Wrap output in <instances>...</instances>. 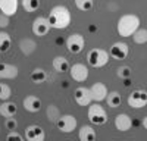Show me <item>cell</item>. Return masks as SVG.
<instances>
[{"instance_id":"obj_23","label":"cell","mask_w":147,"mask_h":141,"mask_svg":"<svg viewBox=\"0 0 147 141\" xmlns=\"http://www.w3.org/2000/svg\"><path fill=\"white\" fill-rule=\"evenodd\" d=\"M12 46V38L6 31H0V53H6Z\"/></svg>"},{"instance_id":"obj_32","label":"cell","mask_w":147,"mask_h":141,"mask_svg":"<svg viewBox=\"0 0 147 141\" xmlns=\"http://www.w3.org/2000/svg\"><path fill=\"white\" fill-rule=\"evenodd\" d=\"M6 141H25V140H24V137L21 134H18L16 131H12V132L7 134Z\"/></svg>"},{"instance_id":"obj_20","label":"cell","mask_w":147,"mask_h":141,"mask_svg":"<svg viewBox=\"0 0 147 141\" xmlns=\"http://www.w3.org/2000/svg\"><path fill=\"white\" fill-rule=\"evenodd\" d=\"M19 49H21V52L25 54V56H30V54H32V53L35 52L37 44H35V41L31 40V38H22V40L19 41Z\"/></svg>"},{"instance_id":"obj_3","label":"cell","mask_w":147,"mask_h":141,"mask_svg":"<svg viewBox=\"0 0 147 141\" xmlns=\"http://www.w3.org/2000/svg\"><path fill=\"white\" fill-rule=\"evenodd\" d=\"M87 62L93 68H102L109 62V53L103 49H91L87 54Z\"/></svg>"},{"instance_id":"obj_18","label":"cell","mask_w":147,"mask_h":141,"mask_svg":"<svg viewBox=\"0 0 147 141\" xmlns=\"http://www.w3.org/2000/svg\"><path fill=\"white\" fill-rule=\"evenodd\" d=\"M78 138L80 141H96V131L94 128L90 125H84L80 128L78 132Z\"/></svg>"},{"instance_id":"obj_11","label":"cell","mask_w":147,"mask_h":141,"mask_svg":"<svg viewBox=\"0 0 147 141\" xmlns=\"http://www.w3.org/2000/svg\"><path fill=\"white\" fill-rule=\"evenodd\" d=\"M74 99L80 106H90V103L93 101L91 91L87 87H78L74 91Z\"/></svg>"},{"instance_id":"obj_8","label":"cell","mask_w":147,"mask_h":141,"mask_svg":"<svg viewBox=\"0 0 147 141\" xmlns=\"http://www.w3.org/2000/svg\"><path fill=\"white\" fill-rule=\"evenodd\" d=\"M128 53H129L128 44L127 43H122V41L113 43L112 47H110V50H109V54L112 56L115 60H124V59H127Z\"/></svg>"},{"instance_id":"obj_17","label":"cell","mask_w":147,"mask_h":141,"mask_svg":"<svg viewBox=\"0 0 147 141\" xmlns=\"http://www.w3.org/2000/svg\"><path fill=\"white\" fill-rule=\"evenodd\" d=\"M0 10L6 16H12L18 10V2L16 0H0Z\"/></svg>"},{"instance_id":"obj_22","label":"cell","mask_w":147,"mask_h":141,"mask_svg":"<svg viewBox=\"0 0 147 141\" xmlns=\"http://www.w3.org/2000/svg\"><path fill=\"white\" fill-rule=\"evenodd\" d=\"M46 115H47V119L50 121V122H57L59 121V117L62 116L60 115V110L56 104H49L47 106V109H46Z\"/></svg>"},{"instance_id":"obj_5","label":"cell","mask_w":147,"mask_h":141,"mask_svg":"<svg viewBox=\"0 0 147 141\" xmlns=\"http://www.w3.org/2000/svg\"><path fill=\"white\" fill-rule=\"evenodd\" d=\"M128 106L132 109H141L144 106H147V91L134 90L128 96Z\"/></svg>"},{"instance_id":"obj_7","label":"cell","mask_w":147,"mask_h":141,"mask_svg":"<svg viewBox=\"0 0 147 141\" xmlns=\"http://www.w3.org/2000/svg\"><path fill=\"white\" fill-rule=\"evenodd\" d=\"M56 125H57V129L60 132L69 134L77 128V119H75V116H72V115H62L59 117V121L56 122Z\"/></svg>"},{"instance_id":"obj_15","label":"cell","mask_w":147,"mask_h":141,"mask_svg":"<svg viewBox=\"0 0 147 141\" xmlns=\"http://www.w3.org/2000/svg\"><path fill=\"white\" fill-rule=\"evenodd\" d=\"M22 104H24V109L30 113H37L41 109V100L35 96H27L24 99Z\"/></svg>"},{"instance_id":"obj_26","label":"cell","mask_w":147,"mask_h":141,"mask_svg":"<svg viewBox=\"0 0 147 141\" xmlns=\"http://www.w3.org/2000/svg\"><path fill=\"white\" fill-rule=\"evenodd\" d=\"M132 40L137 44H146L147 43V30L144 28H138L136 32L132 34Z\"/></svg>"},{"instance_id":"obj_12","label":"cell","mask_w":147,"mask_h":141,"mask_svg":"<svg viewBox=\"0 0 147 141\" xmlns=\"http://www.w3.org/2000/svg\"><path fill=\"white\" fill-rule=\"evenodd\" d=\"M25 138L27 141H44L46 132L38 125H30L25 129Z\"/></svg>"},{"instance_id":"obj_27","label":"cell","mask_w":147,"mask_h":141,"mask_svg":"<svg viewBox=\"0 0 147 141\" xmlns=\"http://www.w3.org/2000/svg\"><path fill=\"white\" fill-rule=\"evenodd\" d=\"M22 7L25 9L27 12H35L37 9L40 7V0H24L22 2Z\"/></svg>"},{"instance_id":"obj_28","label":"cell","mask_w":147,"mask_h":141,"mask_svg":"<svg viewBox=\"0 0 147 141\" xmlns=\"http://www.w3.org/2000/svg\"><path fill=\"white\" fill-rule=\"evenodd\" d=\"M75 6L81 12H88L93 9L94 3H93V0H75Z\"/></svg>"},{"instance_id":"obj_9","label":"cell","mask_w":147,"mask_h":141,"mask_svg":"<svg viewBox=\"0 0 147 141\" xmlns=\"http://www.w3.org/2000/svg\"><path fill=\"white\" fill-rule=\"evenodd\" d=\"M69 74L71 78L77 82H84L85 79L88 78V68L85 66L84 63H75L69 68Z\"/></svg>"},{"instance_id":"obj_13","label":"cell","mask_w":147,"mask_h":141,"mask_svg":"<svg viewBox=\"0 0 147 141\" xmlns=\"http://www.w3.org/2000/svg\"><path fill=\"white\" fill-rule=\"evenodd\" d=\"M90 91H91V97H93V100L96 103L106 100L107 94H109L107 93V87L103 84V82H96V84H93L91 88H90Z\"/></svg>"},{"instance_id":"obj_31","label":"cell","mask_w":147,"mask_h":141,"mask_svg":"<svg viewBox=\"0 0 147 141\" xmlns=\"http://www.w3.org/2000/svg\"><path fill=\"white\" fill-rule=\"evenodd\" d=\"M5 125H6V128L9 129L10 132H12V131H15V129L18 128V122H16L15 117H6V122H5Z\"/></svg>"},{"instance_id":"obj_25","label":"cell","mask_w":147,"mask_h":141,"mask_svg":"<svg viewBox=\"0 0 147 141\" xmlns=\"http://www.w3.org/2000/svg\"><path fill=\"white\" fill-rule=\"evenodd\" d=\"M46 79H47V74L41 68H35L31 72V81L35 82V84H41V82H44Z\"/></svg>"},{"instance_id":"obj_24","label":"cell","mask_w":147,"mask_h":141,"mask_svg":"<svg viewBox=\"0 0 147 141\" xmlns=\"http://www.w3.org/2000/svg\"><path fill=\"white\" fill-rule=\"evenodd\" d=\"M106 101H107V106H110V107L115 109V107H119V106H121L122 97H121V94H119L118 91H112V93L107 94Z\"/></svg>"},{"instance_id":"obj_33","label":"cell","mask_w":147,"mask_h":141,"mask_svg":"<svg viewBox=\"0 0 147 141\" xmlns=\"http://www.w3.org/2000/svg\"><path fill=\"white\" fill-rule=\"evenodd\" d=\"M9 25V16L0 13V28H6Z\"/></svg>"},{"instance_id":"obj_10","label":"cell","mask_w":147,"mask_h":141,"mask_svg":"<svg viewBox=\"0 0 147 141\" xmlns=\"http://www.w3.org/2000/svg\"><path fill=\"white\" fill-rule=\"evenodd\" d=\"M50 22H49L47 18L44 16H38L35 18L34 22H32V32L35 35H38V37H44V35L50 31Z\"/></svg>"},{"instance_id":"obj_14","label":"cell","mask_w":147,"mask_h":141,"mask_svg":"<svg viewBox=\"0 0 147 141\" xmlns=\"http://www.w3.org/2000/svg\"><path fill=\"white\" fill-rule=\"evenodd\" d=\"M18 77V68L15 65L0 62V79H13Z\"/></svg>"},{"instance_id":"obj_21","label":"cell","mask_w":147,"mask_h":141,"mask_svg":"<svg viewBox=\"0 0 147 141\" xmlns=\"http://www.w3.org/2000/svg\"><path fill=\"white\" fill-rule=\"evenodd\" d=\"M53 68H55V70H57V72H66V70H69L68 59L63 57V56H56L53 59Z\"/></svg>"},{"instance_id":"obj_34","label":"cell","mask_w":147,"mask_h":141,"mask_svg":"<svg viewBox=\"0 0 147 141\" xmlns=\"http://www.w3.org/2000/svg\"><path fill=\"white\" fill-rule=\"evenodd\" d=\"M143 126H144V129H147V116L143 119Z\"/></svg>"},{"instance_id":"obj_1","label":"cell","mask_w":147,"mask_h":141,"mask_svg":"<svg viewBox=\"0 0 147 141\" xmlns=\"http://www.w3.org/2000/svg\"><path fill=\"white\" fill-rule=\"evenodd\" d=\"M49 22H50V27L56 28V30H65L69 27L71 23V12L66 6L57 5L55 7H52L50 13H49Z\"/></svg>"},{"instance_id":"obj_30","label":"cell","mask_w":147,"mask_h":141,"mask_svg":"<svg viewBox=\"0 0 147 141\" xmlns=\"http://www.w3.org/2000/svg\"><path fill=\"white\" fill-rule=\"evenodd\" d=\"M116 74H118V77L122 78V79H128V78H131V75H132V70H131L129 66H121V68H118Z\"/></svg>"},{"instance_id":"obj_6","label":"cell","mask_w":147,"mask_h":141,"mask_svg":"<svg viewBox=\"0 0 147 141\" xmlns=\"http://www.w3.org/2000/svg\"><path fill=\"white\" fill-rule=\"evenodd\" d=\"M84 46H85V40H84L82 35L78 34V32L69 35L68 40H66V47H68V50H69L71 53H74V54L81 53L82 49H84Z\"/></svg>"},{"instance_id":"obj_4","label":"cell","mask_w":147,"mask_h":141,"mask_svg":"<svg viewBox=\"0 0 147 141\" xmlns=\"http://www.w3.org/2000/svg\"><path fill=\"white\" fill-rule=\"evenodd\" d=\"M88 121L93 125H105L107 122V113L100 104H91L88 107Z\"/></svg>"},{"instance_id":"obj_16","label":"cell","mask_w":147,"mask_h":141,"mask_svg":"<svg viewBox=\"0 0 147 141\" xmlns=\"http://www.w3.org/2000/svg\"><path fill=\"white\" fill-rule=\"evenodd\" d=\"M131 125H132V121H131V117H129L127 113H119V115H116V117H115V126H116L118 131L127 132L128 129L131 128Z\"/></svg>"},{"instance_id":"obj_29","label":"cell","mask_w":147,"mask_h":141,"mask_svg":"<svg viewBox=\"0 0 147 141\" xmlns=\"http://www.w3.org/2000/svg\"><path fill=\"white\" fill-rule=\"evenodd\" d=\"M10 96H12L10 87L7 84H5V82H0V100H2V101H7Z\"/></svg>"},{"instance_id":"obj_19","label":"cell","mask_w":147,"mask_h":141,"mask_svg":"<svg viewBox=\"0 0 147 141\" xmlns=\"http://www.w3.org/2000/svg\"><path fill=\"white\" fill-rule=\"evenodd\" d=\"M16 110H18L16 104L12 101H3L0 104V116H3V117H13Z\"/></svg>"},{"instance_id":"obj_2","label":"cell","mask_w":147,"mask_h":141,"mask_svg":"<svg viewBox=\"0 0 147 141\" xmlns=\"http://www.w3.org/2000/svg\"><path fill=\"white\" fill-rule=\"evenodd\" d=\"M138 28H140V18L132 13L122 15L116 23V31L122 37H131Z\"/></svg>"}]
</instances>
